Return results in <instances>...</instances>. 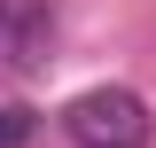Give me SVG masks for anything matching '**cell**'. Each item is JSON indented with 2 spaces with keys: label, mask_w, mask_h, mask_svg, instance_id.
Returning a JSON list of instances; mask_svg holds the SVG:
<instances>
[{
  "label": "cell",
  "mask_w": 156,
  "mask_h": 148,
  "mask_svg": "<svg viewBox=\"0 0 156 148\" xmlns=\"http://www.w3.org/2000/svg\"><path fill=\"white\" fill-rule=\"evenodd\" d=\"M55 47V0H0V62L39 70Z\"/></svg>",
  "instance_id": "obj_2"
},
{
  "label": "cell",
  "mask_w": 156,
  "mask_h": 148,
  "mask_svg": "<svg viewBox=\"0 0 156 148\" xmlns=\"http://www.w3.org/2000/svg\"><path fill=\"white\" fill-rule=\"evenodd\" d=\"M62 132L78 148H140L148 140V101L133 86H94V93H78L62 109Z\"/></svg>",
  "instance_id": "obj_1"
},
{
  "label": "cell",
  "mask_w": 156,
  "mask_h": 148,
  "mask_svg": "<svg viewBox=\"0 0 156 148\" xmlns=\"http://www.w3.org/2000/svg\"><path fill=\"white\" fill-rule=\"evenodd\" d=\"M39 132V109H23V101H0V148H23Z\"/></svg>",
  "instance_id": "obj_3"
}]
</instances>
